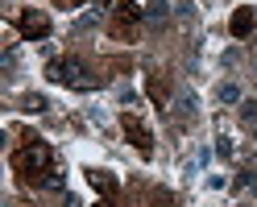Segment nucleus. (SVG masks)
I'll use <instances>...</instances> for the list:
<instances>
[{"instance_id": "1", "label": "nucleus", "mask_w": 257, "mask_h": 207, "mask_svg": "<svg viewBox=\"0 0 257 207\" xmlns=\"http://www.w3.org/2000/svg\"><path fill=\"white\" fill-rule=\"evenodd\" d=\"M50 162H54V153H50V145H42V141H29L25 149L13 153V170L25 174V178H42V174H50Z\"/></svg>"}, {"instance_id": "2", "label": "nucleus", "mask_w": 257, "mask_h": 207, "mask_svg": "<svg viewBox=\"0 0 257 207\" xmlns=\"http://www.w3.org/2000/svg\"><path fill=\"white\" fill-rule=\"evenodd\" d=\"M50 79H54V83L75 87V91H95V87H100V79H95L79 58H58V62H50Z\"/></svg>"}, {"instance_id": "3", "label": "nucleus", "mask_w": 257, "mask_h": 207, "mask_svg": "<svg viewBox=\"0 0 257 207\" xmlns=\"http://www.w3.org/2000/svg\"><path fill=\"white\" fill-rule=\"evenodd\" d=\"M141 17H146V9H141V5H133V0H120V5L112 9V34H116V38H128V34L137 29Z\"/></svg>"}, {"instance_id": "4", "label": "nucleus", "mask_w": 257, "mask_h": 207, "mask_svg": "<svg viewBox=\"0 0 257 207\" xmlns=\"http://www.w3.org/2000/svg\"><path fill=\"white\" fill-rule=\"evenodd\" d=\"M17 29H21L25 42H42V38H50V17L38 13V9H25L21 17H17Z\"/></svg>"}, {"instance_id": "5", "label": "nucleus", "mask_w": 257, "mask_h": 207, "mask_svg": "<svg viewBox=\"0 0 257 207\" xmlns=\"http://www.w3.org/2000/svg\"><path fill=\"white\" fill-rule=\"evenodd\" d=\"M120 124H124L128 141H133V145H137L141 153H150V149H154V137H150V129H146V124H141L133 112H124V116H120Z\"/></svg>"}, {"instance_id": "6", "label": "nucleus", "mask_w": 257, "mask_h": 207, "mask_svg": "<svg viewBox=\"0 0 257 207\" xmlns=\"http://www.w3.org/2000/svg\"><path fill=\"white\" fill-rule=\"evenodd\" d=\"M228 29H232V38H249L253 29H257V9H236L232 21H228Z\"/></svg>"}, {"instance_id": "7", "label": "nucleus", "mask_w": 257, "mask_h": 207, "mask_svg": "<svg viewBox=\"0 0 257 207\" xmlns=\"http://www.w3.org/2000/svg\"><path fill=\"white\" fill-rule=\"evenodd\" d=\"M166 17H170V5H166V0H150V5H146V21L162 25Z\"/></svg>"}, {"instance_id": "8", "label": "nucleus", "mask_w": 257, "mask_h": 207, "mask_svg": "<svg viewBox=\"0 0 257 207\" xmlns=\"http://www.w3.org/2000/svg\"><path fill=\"white\" fill-rule=\"evenodd\" d=\"M216 100H220V104H245L236 83H220V87H216Z\"/></svg>"}, {"instance_id": "9", "label": "nucleus", "mask_w": 257, "mask_h": 207, "mask_svg": "<svg viewBox=\"0 0 257 207\" xmlns=\"http://www.w3.org/2000/svg\"><path fill=\"white\" fill-rule=\"evenodd\" d=\"M91 186L104 190V195H112V190H116V178H112V174H104V170H91Z\"/></svg>"}, {"instance_id": "10", "label": "nucleus", "mask_w": 257, "mask_h": 207, "mask_svg": "<svg viewBox=\"0 0 257 207\" xmlns=\"http://www.w3.org/2000/svg\"><path fill=\"white\" fill-rule=\"evenodd\" d=\"M150 95H154V100H158V104H166V100H170V87H166V83H162V79H158V75H154V79H150Z\"/></svg>"}, {"instance_id": "11", "label": "nucleus", "mask_w": 257, "mask_h": 207, "mask_svg": "<svg viewBox=\"0 0 257 207\" xmlns=\"http://www.w3.org/2000/svg\"><path fill=\"white\" fill-rule=\"evenodd\" d=\"M42 186H46V190H62V186H67V178H62L58 170H50V174L42 178Z\"/></svg>"}, {"instance_id": "12", "label": "nucleus", "mask_w": 257, "mask_h": 207, "mask_svg": "<svg viewBox=\"0 0 257 207\" xmlns=\"http://www.w3.org/2000/svg\"><path fill=\"white\" fill-rule=\"evenodd\" d=\"M240 120L257 129V104H253V100H245V104H240Z\"/></svg>"}, {"instance_id": "13", "label": "nucleus", "mask_w": 257, "mask_h": 207, "mask_svg": "<svg viewBox=\"0 0 257 207\" xmlns=\"http://www.w3.org/2000/svg\"><path fill=\"white\" fill-rule=\"evenodd\" d=\"M46 95H25V112H46Z\"/></svg>"}, {"instance_id": "14", "label": "nucleus", "mask_w": 257, "mask_h": 207, "mask_svg": "<svg viewBox=\"0 0 257 207\" xmlns=\"http://www.w3.org/2000/svg\"><path fill=\"white\" fill-rule=\"evenodd\" d=\"M191 112H195V95H187V91H183V95H179V116L187 120Z\"/></svg>"}, {"instance_id": "15", "label": "nucleus", "mask_w": 257, "mask_h": 207, "mask_svg": "<svg viewBox=\"0 0 257 207\" xmlns=\"http://www.w3.org/2000/svg\"><path fill=\"white\" fill-rule=\"evenodd\" d=\"M236 186H245V190H253V195H257V174H253V170H245V174L236 178Z\"/></svg>"}, {"instance_id": "16", "label": "nucleus", "mask_w": 257, "mask_h": 207, "mask_svg": "<svg viewBox=\"0 0 257 207\" xmlns=\"http://www.w3.org/2000/svg\"><path fill=\"white\" fill-rule=\"evenodd\" d=\"M216 153H220V157H232V141H228V137H220V145H216Z\"/></svg>"}, {"instance_id": "17", "label": "nucleus", "mask_w": 257, "mask_h": 207, "mask_svg": "<svg viewBox=\"0 0 257 207\" xmlns=\"http://www.w3.org/2000/svg\"><path fill=\"white\" fill-rule=\"evenodd\" d=\"M174 9H179V17H187V21L195 17V5H187V0H183V5H174Z\"/></svg>"}, {"instance_id": "18", "label": "nucleus", "mask_w": 257, "mask_h": 207, "mask_svg": "<svg viewBox=\"0 0 257 207\" xmlns=\"http://www.w3.org/2000/svg\"><path fill=\"white\" fill-rule=\"evenodd\" d=\"M62 5H67V9H75V5H83V0H62Z\"/></svg>"}, {"instance_id": "19", "label": "nucleus", "mask_w": 257, "mask_h": 207, "mask_svg": "<svg viewBox=\"0 0 257 207\" xmlns=\"http://www.w3.org/2000/svg\"><path fill=\"white\" fill-rule=\"evenodd\" d=\"M104 5H112V0H95V9H104Z\"/></svg>"}, {"instance_id": "20", "label": "nucleus", "mask_w": 257, "mask_h": 207, "mask_svg": "<svg viewBox=\"0 0 257 207\" xmlns=\"http://www.w3.org/2000/svg\"><path fill=\"white\" fill-rule=\"evenodd\" d=\"M95 207H112V203H108V199H100V203H95Z\"/></svg>"}]
</instances>
